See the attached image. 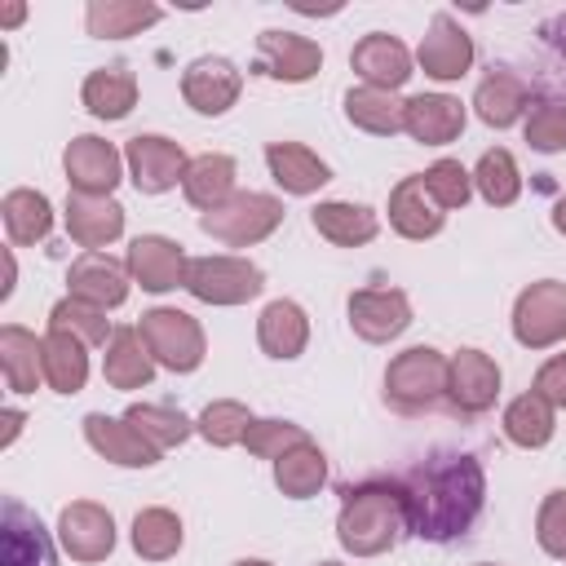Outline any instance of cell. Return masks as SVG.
I'll list each match as a JSON object with an SVG mask.
<instances>
[{
	"label": "cell",
	"instance_id": "bcb514c9",
	"mask_svg": "<svg viewBox=\"0 0 566 566\" xmlns=\"http://www.w3.org/2000/svg\"><path fill=\"white\" fill-rule=\"evenodd\" d=\"M535 539L548 557L566 562V486L562 491H548L539 500V513H535Z\"/></svg>",
	"mask_w": 566,
	"mask_h": 566
},
{
	"label": "cell",
	"instance_id": "484cf974",
	"mask_svg": "<svg viewBox=\"0 0 566 566\" xmlns=\"http://www.w3.org/2000/svg\"><path fill=\"white\" fill-rule=\"evenodd\" d=\"M102 380L111 389H142L155 380V354L137 327H115L102 354Z\"/></svg>",
	"mask_w": 566,
	"mask_h": 566
},
{
	"label": "cell",
	"instance_id": "ac0fdd59",
	"mask_svg": "<svg viewBox=\"0 0 566 566\" xmlns=\"http://www.w3.org/2000/svg\"><path fill=\"white\" fill-rule=\"evenodd\" d=\"M0 553H4V566H57V553H53V539H49L44 522L18 495H4Z\"/></svg>",
	"mask_w": 566,
	"mask_h": 566
},
{
	"label": "cell",
	"instance_id": "6da1fadb",
	"mask_svg": "<svg viewBox=\"0 0 566 566\" xmlns=\"http://www.w3.org/2000/svg\"><path fill=\"white\" fill-rule=\"evenodd\" d=\"M398 486L407 504V535L429 544L464 539L486 509V469L478 455L455 447H438L416 460L398 478Z\"/></svg>",
	"mask_w": 566,
	"mask_h": 566
},
{
	"label": "cell",
	"instance_id": "5b68a950",
	"mask_svg": "<svg viewBox=\"0 0 566 566\" xmlns=\"http://www.w3.org/2000/svg\"><path fill=\"white\" fill-rule=\"evenodd\" d=\"M137 332H142V340L150 345V354H155L159 367H168V371H177V376L203 367L208 340H203V327H199L195 314H186V310H177V305H155V310L142 314Z\"/></svg>",
	"mask_w": 566,
	"mask_h": 566
},
{
	"label": "cell",
	"instance_id": "7dc6e473",
	"mask_svg": "<svg viewBox=\"0 0 566 566\" xmlns=\"http://www.w3.org/2000/svg\"><path fill=\"white\" fill-rule=\"evenodd\" d=\"M544 402L553 407H566V354H553L539 371H535V385H531Z\"/></svg>",
	"mask_w": 566,
	"mask_h": 566
},
{
	"label": "cell",
	"instance_id": "f907efd6",
	"mask_svg": "<svg viewBox=\"0 0 566 566\" xmlns=\"http://www.w3.org/2000/svg\"><path fill=\"white\" fill-rule=\"evenodd\" d=\"M548 217H553V230L566 239V190L557 195V203H553V212H548Z\"/></svg>",
	"mask_w": 566,
	"mask_h": 566
},
{
	"label": "cell",
	"instance_id": "f6af8a7d",
	"mask_svg": "<svg viewBox=\"0 0 566 566\" xmlns=\"http://www.w3.org/2000/svg\"><path fill=\"white\" fill-rule=\"evenodd\" d=\"M301 442H310V433L296 420H252L248 433H243V447L261 460H279L283 451H292Z\"/></svg>",
	"mask_w": 566,
	"mask_h": 566
},
{
	"label": "cell",
	"instance_id": "1f68e13d",
	"mask_svg": "<svg viewBox=\"0 0 566 566\" xmlns=\"http://www.w3.org/2000/svg\"><path fill=\"white\" fill-rule=\"evenodd\" d=\"M164 18L159 4H146V0H88L84 9V27L88 35L97 40H128V35H142L146 27H155Z\"/></svg>",
	"mask_w": 566,
	"mask_h": 566
},
{
	"label": "cell",
	"instance_id": "816d5d0a",
	"mask_svg": "<svg viewBox=\"0 0 566 566\" xmlns=\"http://www.w3.org/2000/svg\"><path fill=\"white\" fill-rule=\"evenodd\" d=\"M27 18V4H4V13H0V27H18Z\"/></svg>",
	"mask_w": 566,
	"mask_h": 566
},
{
	"label": "cell",
	"instance_id": "3957f363",
	"mask_svg": "<svg viewBox=\"0 0 566 566\" xmlns=\"http://www.w3.org/2000/svg\"><path fill=\"white\" fill-rule=\"evenodd\" d=\"M447 398V354L433 345H411L385 367V402L398 416H424Z\"/></svg>",
	"mask_w": 566,
	"mask_h": 566
},
{
	"label": "cell",
	"instance_id": "277c9868",
	"mask_svg": "<svg viewBox=\"0 0 566 566\" xmlns=\"http://www.w3.org/2000/svg\"><path fill=\"white\" fill-rule=\"evenodd\" d=\"M283 226V203L261 190H234L221 208L199 217V230L226 248H252Z\"/></svg>",
	"mask_w": 566,
	"mask_h": 566
},
{
	"label": "cell",
	"instance_id": "44dd1931",
	"mask_svg": "<svg viewBox=\"0 0 566 566\" xmlns=\"http://www.w3.org/2000/svg\"><path fill=\"white\" fill-rule=\"evenodd\" d=\"M389 226H394L402 239H411V243L433 239V234L447 226V212L438 208V199L429 195V186H424L420 172L402 177V181L389 190Z\"/></svg>",
	"mask_w": 566,
	"mask_h": 566
},
{
	"label": "cell",
	"instance_id": "8fae6325",
	"mask_svg": "<svg viewBox=\"0 0 566 566\" xmlns=\"http://www.w3.org/2000/svg\"><path fill=\"white\" fill-rule=\"evenodd\" d=\"M57 544L71 562H106L115 548V517L97 500H71L57 513Z\"/></svg>",
	"mask_w": 566,
	"mask_h": 566
},
{
	"label": "cell",
	"instance_id": "681fc988",
	"mask_svg": "<svg viewBox=\"0 0 566 566\" xmlns=\"http://www.w3.org/2000/svg\"><path fill=\"white\" fill-rule=\"evenodd\" d=\"M544 40H548V44H553V49H557V53L566 57V18L548 22V27H544Z\"/></svg>",
	"mask_w": 566,
	"mask_h": 566
},
{
	"label": "cell",
	"instance_id": "db71d44e",
	"mask_svg": "<svg viewBox=\"0 0 566 566\" xmlns=\"http://www.w3.org/2000/svg\"><path fill=\"white\" fill-rule=\"evenodd\" d=\"M234 566H274V562H265V557H243V562H234Z\"/></svg>",
	"mask_w": 566,
	"mask_h": 566
},
{
	"label": "cell",
	"instance_id": "4fadbf2b",
	"mask_svg": "<svg viewBox=\"0 0 566 566\" xmlns=\"http://www.w3.org/2000/svg\"><path fill=\"white\" fill-rule=\"evenodd\" d=\"M119 168H124V155L115 150V142L93 133L71 137L62 150V172L75 195H111L119 186Z\"/></svg>",
	"mask_w": 566,
	"mask_h": 566
},
{
	"label": "cell",
	"instance_id": "7a4b0ae2",
	"mask_svg": "<svg viewBox=\"0 0 566 566\" xmlns=\"http://www.w3.org/2000/svg\"><path fill=\"white\" fill-rule=\"evenodd\" d=\"M407 535V504L402 486L389 478H371L358 486L340 491V513H336V539L354 557H380Z\"/></svg>",
	"mask_w": 566,
	"mask_h": 566
},
{
	"label": "cell",
	"instance_id": "b9f144b4",
	"mask_svg": "<svg viewBox=\"0 0 566 566\" xmlns=\"http://www.w3.org/2000/svg\"><path fill=\"white\" fill-rule=\"evenodd\" d=\"M49 332H66L84 345H106L111 340V323H106V310L88 305V301H75V296H62L53 310H49Z\"/></svg>",
	"mask_w": 566,
	"mask_h": 566
},
{
	"label": "cell",
	"instance_id": "9f6ffc18",
	"mask_svg": "<svg viewBox=\"0 0 566 566\" xmlns=\"http://www.w3.org/2000/svg\"><path fill=\"white\" fill-rule=\"evenodd\" d=\"M318 566H340V562H318Z\"/></svg>",
	"mask_w": 566,
	"mask_h": 566
},
{
	"label": "cell",
	"instance_id": "9a60e30c",
	"mask_svg": "<svg viewBox=\"0 0 566 566\" xmlns=\"http://www.w3.org/2000/svg\"><path fill=\"white\" fill-rule=\"evenodd\" d=\"M416 62L429 80H464L469 66H473V35L451 18V13H433L420 49H416Z\"/></svg>",
	"mask_w": 566,
	"mask_h": 566
},
{
	"label": "cell",
	"instance_id": "ee69618b",
	"mask_svg": "<svg viewBox=\"0 0 566 566\" xmlns=\"http://www.w3.org/2000/svg\"><path fill=\"white\" fill-rule=\"evenodd\" d=\"M420 177H424V186H429V195L438 199V208H442V212L464 208V203H469V195H473V172H469L460 159H433Z\"/></svg>",
	"mask_w": 566,
	"mask_h": 566
},
{
	"label": "cell",
	"instance_id": "74e56055",
	"mask_svg": "<svg viewBox=\"0 0 566 566\" xmlns=\"http://www.w3.org/2000/svg\"><path fill=\"white\" fill-rule=\"evenodd\" d=\"M181 539H186V526H181V517L172 513V509H142L137 517H133V548H137V557H146V562H168V557H177V548H181Z\"/></svg>",
	"mask_w": 566,
	"mask_h": 566
},
{
	"label": "cell",
	"instance_id": "4dcf8cb0",
	"mask_svg": "<svg viewBox=\"0 0 566 566\" xmlns=\"http://www.w3.org/2000/svg\"><path fill=\"white\" fill-rule=\"evenodd\" d=\"M234 177H239V164L221 150H208V155H195L186 177H181V195L199 208V212H212L221 208L230 195H234Z\"/></svg>",
	"mask_w": 566,
	"mask_h": 566
},
{
	"label": "cell",
	"instance_id": "f5cc1de1",
	"mask_svg": "<svg viewBox=\"0 0 566 566\" xmlns=\"http://www.w3.org/2000/svg\"><path fill=\"white\" fill-rule=\"evenodd\" d=\"M13 279H18V265H13V256H4V287H0L4 301H9V292H13Z\"/></svg>",
	"mask_w": 566,
	"mask_h": 566
},
{
	"label": "cell",
	"instance_id": "60d3db41",
	"mask_svg": "<svg viewBox=\"0 0 566 566\" xmlns=\"http://www.w3.org/2000/svg\"><path fill=\"white\" fill-rule=\"evenodd\" d=\"M522 133H526V146L539 150V155L566 150V97L562 93L535 97L531 111H526V119H522Z\"/></svg>",
	"mask_w": 566,
	"mask_h": 566
},
{
	"label": "cell",
	"instance_id": "603a6c76",
	"mask_svg": "<svg viewBox=\"0 0 566 566\" xmlns=\"http://www.w3.org/2000/svg\"><path fill=\"white\" fill-rule=\"evenodd\" d=\"M402 133H411L420 146H447L464 133V102L451 93H416L407 97Z\"/></svg>",
	"mask_w": 566,
	"mask_h": 566
},
{
	"label": "cell",
	"instance_id": "7bdbcfd3",
	"mask_svg": "<svg viewBox=\"0 0 566 566\" xmlns=\"http://www.w3.org/2000/svg\"><path fill=\"white\" fill-rule=\"evenodd\" d=\"M256 416L239 402V398H217V402H208L203 411H199V420H195V433L203 438V442H212V447H239L243 442V433H248V424H252Z\"/></svg>",
	"mask_w": 566,
	"mask_h": 566
},
{
	"label": "cell",
	"instance_id": "f546056e",
	"mask_svg": "<svg viewBox=\"0 0 566 566\" xmlns=\"http://www.w3.org/2000/svg\"><path fill=\"white\" fill-rule=\"evenodd\" d=\"M0 371L13 394H35V385L44 380V336H35L18 323H4L0 327Z\"/></svg>",
	"mask_w": 566,
	"mask_h": 566
},
{
	"label": "cell",
	"instance_id": "7402d4cb",
	"mask_svg": "<svg viewBox=\"0 0 566 566\" xmlns=\"http://www.w3.org/2000/svg\"><path fill=\"white\" fill-rule=\"evenodd\" d=\"M66 234L84 252H102L124 234V208L111 195H66Z\"/></svg>",
	"mask_w": 566,
	"mask_h": 566
},
{
	"label": "cell",
	"instance_id": "ab89813d",
	"mask_svg": "<svg viewBox=\"0 0 566 566\" xmlns=\"http://www.w3.org/2000/svg\"><path fill=\"white\" fill-rule=\"evenodd\" d=\"M124 420H128L155 451L181 447V442L195 433V420H186L177 407H164V402H133V407L124 411Z\"/></svg>",
	"mask_w": 566,
	"mask_h": 566
},
{
	"label": "cell",
	"instance_id": "ba28073f",
	"mask_svg": "<svg viewBox=\"0 0 566 566\" xmlns=\"http://www.w3.org/2000/svg\"><path fill=\"white\" fill-rule=\"evenodd\" d=\"M513 340L522 349H548L566 340V283L539 279L513 301Z\"/></svg>",
	"mask_w": 566,
	"mask_h": 566
},
{
	"label": "cell",
	"instance_id": "2e32d148",
	"mask_svg": "<svg viewBox=\"0 0 566 566\" xmlns=\"http://www.w3.org/2000/svg\"><path fill=\"white\" fill-rule=\"evenodd\" d=\"M133 283H142L146 292H172V287H186V252L177 239L168 234H137L128 243V256H124Z\"/></svg>",
	"mask_w": 566,
	"mask_h": 566
},
{
	"label": "cell",
	"instance_id": "e575fe53",
	"mask_svg": "<svg viewBox=\"0 0 566 566\" xmlns=\"http://www.w3.org/2000/svg\"><path fill=\"white\" fill-rule=\"evenodd\" d=\"M553 429H557V407L544 402L535 389L522 394V398H513V402L504 407V438H509L513 447H522V451L548 447V442H553Z\"/></svg>",
	"mask_w": 566,
	"mask_h": 566
},
{
	"label": "cell",
	"instance_id": "4316f807",
	"mask_svg": "<svg viewBox=\"0 0 566 566\" xmlns=\"http://www.w3.org/2000/svg\"><path fill=\"white\" fill-rule=\"evenodd\" d=\"M473 111H478V119L482 124H491V128H513L526 111H531V84L517 75V71H491L482 84H478V93H473Z\"/></svg>",
	"mask_w": 566,
	"mask_h": 566
},
{
	"label": "cell",
	"instance_id": "9c48e42d",
	"mask_svg": "<svg viewBox=\"0 0 566 566\" xmlns=\"http://www.w3.org/2000/svg\"><path fill=\"white\" fill-rule=\"evenodd\" d=\"M345 314L354 336H363L367 345H389L411 327V301L402 287H358L349 292Z\"/></svg>",
	"mask_w": 566,
	"mask_h": 566
},
{
	"label": "cell",
	"instance_id": "8992f818",
	"mask_svg": "<svg viewBox=\"0 0 566 566\" xmlns=\"http://www.w3.org/2000/svg\"><path fill=\"white\" fill-rule=\"evenodd\" d=\"M265 287V270L248 256H195L186 270V292L203 305H248L252 296H261Z\"/></svg>",
	"mask_w": 566,
	"mask_h": 566
},
{
	"label": "cell",
	"instance_id": "836d02e7",
	"mask_svg": "<svg viewBox=\"0 0 566 566\" xmlns=\"http://www.w3.org/2000/svg\"><path fill=\"white\" fill-rule=\"evenodd\" d=\"M402 115H407V102L398 93H385V88H349L345 93V119L371 137H394L402 133Z\"/></svg>",
	"mask_w": 566,
	"mask_h": 566
},
{
	"label": "cell",
	"instance_id": "5bb4252c",
	"mask_svg": "<svg viewBox=\"0 0 566 566\" xmlns=\"http://www.w3.org/2000/svg\"><path fill=\"white\" fill-rule=\"evenodd\" d=\"M323 66V49L310 35L296 31H261L256 35V75H270L279 84H305Z\"/></svg>",
	"mask_w": 566,
	"mask_h": 566
},
{
	"label": "cell",
	"instance_id": "f35d334b",
	"mask_svg": "<svg viewBox=\"0 0 566 566\" xmlns=\"http://www.w3.org/2000/svg\"><path fill=\"white\" fill-rule=\"evenodd\" d=\"M473 190H478L491 208H509V203H517V195H522L517 159H513L504 146L482 150V159H478V168H473Z\"/></svg>",
	"mask_w": 566,
	"mask_h": 566
},
{
	"label": "cell",
	"instance_id": "d590c367",
	"mask_svg": "<svg viewBox=\"0 0 566 566\" xmlns=\"http://www.w3.org/2000/svg\"><path fill=\"white\" fill-rule=\"evenodd\" d=\"M323 482H327V455L318 442H301L274 460V486L287 500H310V495H318Z\"/></svg>",
	"mask_w": 566,
	"mask_h": 566
},
{
	"label": "cell",
	"instance_id": "cb8c5ba5",
	"mask_svg": "<svg viewBox=\"0 0 566 566\" xmlns=\"http://www.w3.org/2000/svg\"><path fill=\"white\" fill-rule=\"evenodd\" d=\"M80 102L93 119H124L137 106V75L128 71V62H106L97 71L84 75L80 84Z\"/></svg>",
	"mask_w": 566,
	"mask_h": 566
},
{
	"label": "cell",
	"instance_id": "d6a6232c",
	"mask_svg": "<svg viewBox=\"0 0 566 566\" xmlns=\"http://www.w3.org/2000/svg\"><path fill=\"white\" fill-rule=\"evenodd\" d=\"M0 217H4V234L13 248H31L40 239H49L53 230V203L49 195L31 190V186H18L0 199Z\"/></svg>",
	"mask_w": 566,
	"mask_h": 566
},
{
	"label": "cell",
	"instance_id": "7c38bea8",
	"mask_svg": "<svg viewBox=\"0 0 566 566\" xmlns=\"http://www.w3.org/2000/svg\"><path fill=\"white\" fill-rule=\"evenodd\" d=\"M239 93H243V71L221 53H203L181 71V97L199 115H226L239 102Z\"/></svg>",
	"mask_w": 566,
	"mask_h": 566
},
{
	"label": "cell",
	"instance_id": "ffe728a7",
	"mask_svg": "<svg viewBox=\"0 0 566 566\" xmlns=\"http://www.w3.org/2000/svg\"><path fill=\"white\" fill-rule=\"evenodd\" d=\"M84 442H88L102 460L124 464V469H150V464H159V455H164V451H155L124 416H106V411H88V416H84Z\"/></svg>",
	"mask_w": 566,
	"mask_h": 566
},
{
	"label": "cell",
	"instance_id": "f1b7e54d",
	"mask_svg": "<svg viewBox=\"0 0 566 566\" xmlns=\"http://www.w3.org/2000/svg\"><path fill=\"white\" fill-rule=\"evenodd\" d=\"M310 221L336 248H363L380 234V217L367 203H354V199H323L318 208H310Z\"/></svg>",
	"mask_w": 566,
	"mask_h": 566
},
{
	"label": "cell",
	"instance_id": "d6986e66",
	"mask_svg": "<svg viewBox=\"0 0 566 566\" xmlns=\"http://www.w3.org/2000/svg\"><path fill=\"white\" fill-rule=\"evenodd\" d=\"M128 265H119L115 256H106V252H84V256H75L71 261V270H66V296H75V301H88V305H97V310H115V305H124L128 301Z\"/></svg>",
	"mask_w": 566,
	"mask_h": 566
},
{
	"label": "cell",
	"instance_id": "d4e9b609",
	"mask_svg": "<svg viewBox=\"0 0 566 566\" xmlns=\"http://www.w3.org/2000/svg\"><path fill=\"white\" fill-rule=\"evenodd\" d=\"M256 345H261L270 358H279V363L301 358L305 345H310V314H305L296 301H287V296L270 301V305L261 310V318H256Z\"/></svg>",
	"mask_w": 566,
	"mask_h": 566
},
{
	"label": "cell",
	"instance_id": "83f0119b",
	"mask_svg": "<svg viewBox=\"0 0 566 566\" xmlns=\"http://www.w3.org/2000/svg\"><path fill=\"white\" fill-rule=\"evenodd\" d=\"M265 168L287 195H314L332 181V168L305 142H270L265 146Z\"/></svg>",
	"mask_w": 566,
	"mask_h": 566
},
{
	"label": "cell",
	"instance_id": "52a82bcc",
	"mask_svg": "<svg viewBox=\"0 0 566 566\" xmlns=\"http://www.w3.org/2000/svg\"><path fill=\"white\" fill-rule=\"evenodd\" d=\"M500 398V363L482 349H455L447 358V398L442 407L455 420H482Z\"/></svg>",
	"mask_w": 566,
	"mask_h": 566
},
{
	"label": "cell",
	"instance_id": "11a10c76",
	"mask_svg": "<svg viewBox=\"0 0 566 566\" xmlns=\"http://www.w3.org/2000/svg\"><path fill=\"white\" fill-rule=\"evenodd\" d=\"M478 566H500V562H478Z\"/></svg>",
	"mask_w": 566,
	"mask_h": 566
},
{
	"label": "cell",
	"instance_id": "30bf717a",
	"mask_svg": "<svg viewBox=\"0 0 566 566\" xmlns=\"http://www.w3.org/2000/svg\"><path fill=\"white\" fill-rule=\"evenodd\" d=\"M124 164H128V181L137 186V195H164V190H172V186L186 177V168H190L186 150H181L172 137H159V133H137V137H128Z\"/></svg>",
	"mask_w": 566,
	"mask_h": 566
},
{
	"label": "cell",
	"instance_id": "8d00e7d4",
	"mask_svg": "<svg viewBox=\"0 0 566 566\" xmlns=\"http://www.w3.org/2000/svg\"><path fill=\"white\" fill-rule=\"evenodd\" d=\"M88 345L66 332H44V380L53 394H80L88 380Z\"/></svg>",
	"mask_w": 566,
	"mask_h": 566
},
{
	"label": "cell",
	"instance_id": "c3c4849f",
	"mask_svg": "<svg viewBox=\"0 0 566 566\" xmlns=\"http://www.w3.org/2000/svg\"><path fill=\"white\" fill-rule=\"evenodd\" d=\"M22 424H27V416H22L18 407H4V433H0V447H9V442L22 433Z\"/></svg>",
	"mask_w": 566,
	"mask_h": 566
},
{
	"label": "cell",
	"instance_id": "e0dca14e",
	"mask_svg": "<svg viewBox=\"0 0 566 566\" xmlns=\"http://www.w3.org/2000/svg\"><path fill=\"white\" fill-rule=\"evenodd\" d=\"M349 66H354V75H358L367 88H385V93H394V88H402V84L411 80V53H407V44H402L398 35H389V31H367V35L354 44Z\"/></svg>",
	"mask_w": 566,
	"mask_h": 566
}]
</instances>
